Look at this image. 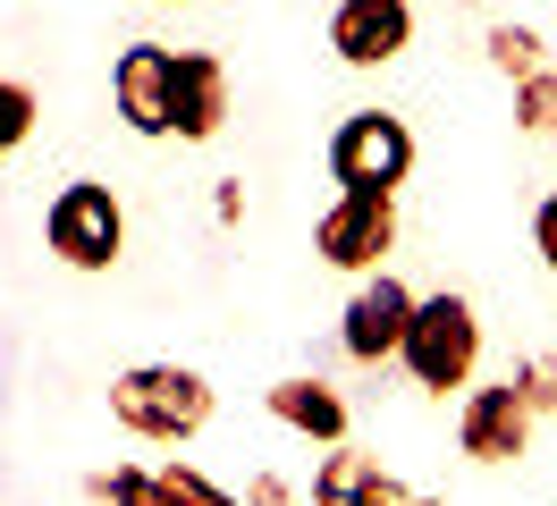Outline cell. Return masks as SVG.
I'll return each instance as SVG.
<instances>
[{
	"instance_id": "1",
	"label": "cell",
	"mask_w": 557,
	"mask_h": 506,
	"mask_svg": "<svg viewBox=\"0 0 557 506\" xmlns=\"http://www.w3.org/2000/svg\"><path fill=\"white\" fill-rule=\"evenodd\" d=\"M110 414L136 439H195L211 422V380L195 363H136L110 380Z\"/></svg>"
},
{
	"instance_id": "2",
	"label": "cell",
	"mask_w": 557,
	"mask_h": 506,
	"mask_svg": "<svg viewBox=\"0 0 557 506\" xmlns=\"http://www.w3.org/2000/svg\"><path fill=\"white\" fill-rule=\"evenodd\" d=\"M397 363L414 371V388H440V397H448V388H465V380H473V363H482V312L456 296V287L422 296Z\"/></svg>"
},
{
	"instance_id": "3",
	"label": "cell",
	"mask_w": 557,
	"mask_h": 506,
	"mask_svg": "<svg viewBox=\"0 0 557 506\" xmlns=\"http://www.w3.org/2000/svg\"><path fill=\"white\" fill-rule=\"evenodd\" d=\"M42 236H51V254H60L69 270H110V262H119V245H127V211H119V195H110V186L76 177V186H60V195H51Z\"/></svg>"
},
{
	"instance_id": "4",
	"label": "cell",
	"mask_w": 557,
	"mask_h": 506,
	"mask_svg": "<svg viewBox=\"0 0 557 506\" xmlns=\"http://www.w3.org/2000/svg\"><path fill=\"white\" fill-rule=\"evenodd\" d=\"M406 169H414V127H406V119H388V110H355V119H338V135H330V177H338V186L397 195Z\"/></svg>"
},
{
	"instance_id": "5",
	"label": "cell",
	"mask_w": 557,
	"mask_h": 506,
	"mask_svg": "<svg viewBox=\"0 0 557 506\" xmlns=\"http://www.w3.org/2000/svg\"><path fill=\"white\" fill-rule=\"evenodd\" d=\"M397 245V195H372V186H338V202L321 211L313 229V254L330 270H381V254Z\"/></svg>"
},
{
	"instance_id": "6",
	"label": "cell",
	"mask_w": 557,
	"mask_h": 506,
	"mask_svg": "<svg viewBox=\"0 0 557 506\" xmlns=\"http://www.w3.org/2000/svg\"><path fill=\"white\" fill-rule=\"evenodd\" d=\"M414 287L406 279H388L372 270L363 287L347 296V321H338V346H347L355 363H388V355H406V330H414Z\"/></svg>"
},
{
	"instance_id": "7",
	"label": "cell",
	"mask_w": 557,
	"mask_h": 506,
	"mask_svg": "<svg viewBox=\"0 0 557 506\" xmlns=\"http://www.w3.org/2000/svg\"><path fill=\"white\" fill-rule=\"evenodd\" d=\"M110 94H119V119L136 135H177V51L127 42L119 67H110Z\"/></svg>"
},
{
	"instance_id": "8",
	"label": "cell",
	"mask_w": 557,
	"mask_h": 506,
	"mask_svg": "<svg viewBox=\"0 0 557 506\" xmlns=\"http://www.w3.org/2000/svg\"><path fill=\"white\" fill-rule=\"evenodd\" d=\"M414 42V0H338L330 9V51L347 67H388Z\"/></svg>"
},
{
	"instance_id": "9",
	"label": "cell",
	"mask_w": 557,
	"mask_h": 506,
	"mask_svg": "<svg viewBox=\"0 0 557 506\" xmlns=\"http://www.w3.org/2000/svg\"><path fill=\"white\" fill-rule=\"evenodd\" d=\"M456 439H465V456H473V465H516L523 447H532V405L516 397V380L473 388L465 414H456Z\"/></svg>"
},
{
	"instance_id": "10",
	"label": "cell",
	"mask_w": 557,
	"mask_h": 506,
	"mask_svg": "<svg viewBox=\"0 0 557 506\" xmlns=\"http://www.w3.org/2000/svg\"><path fill=\"white\" fill-rule=\"evenodd\" d=\"M406 498H414V490H406L381 456H355V447H338V456L313 472V506H406Z\"/></svg>"
},
{
	"instance_id": "11",
	"label": "cell",
	"mask_w": 557,
	"mask_h": 506,
	"mask_svg": "<svg viewBox=\"0 0 557 506\" xmlns=\"http://www.w3.org/2000/svg\"><path fill=\"white\" fill-rule=\"evenodd\" d=\"M228 119V67L211 51H177V135L186 144H211Z\"/></svg>"
},
{
	"instance_id": "12",
	"label": "cell",
	"mask_w": 557,
	"mask_h": 506,
	"mask_svg": "<svg viewBox=\"0 0 557 506\" xmlns=\"http://www.w3.org/2000/svg\"><path fill=\"white\" fill-rule=\"evenodd\" d=\"M271 414L287 422V431H305V439H321V447H347V397L330 388V380H271Z\"/></svg>"
},
{
	"instance_id": "13",
	"label": "cell",
	"mask_w": 557,
	"mask_h": 506,
	"mask_svg": "<svg viewBox=\"0 0 557 506\" xmlns=\"http://www.w3.org/2000/svg\"><path fill=\"white\" fill-rule=\"evenodd\" d=\"M490 67L523 85V76H541V67H549V42H541L532 26H490Z\"/></svg>"
},
{
	"instance_id": "14",
	"label": "cell",
	"mask_w": 557,
	"mask_h": 506,
	"mask_svg": "<svg viewBox=\"0 0 557 506\" xmlns=\"http://www.w3.org/2000/svg\"><path fill=\"white\" fill-rule=\"evenodd\" d=\"M94 498H102V506H161V472L110 465V472H94Z\"/></svg>"
},
{
	"instance_id": "15",
	"label": "cell",
	"mask_w": 557,
	"mask_h": 506,
	"mask_svg": "<svg viewBox=\"0 0 557 506\" xmlns=\"http://www.w3.org/2000/svg\"><path fill=\"white\" fill-rule=\"evenodd\" d=\"M516 127L523 135H557V67H541V76L516 85Z\"/></svg>"
},
{
	"instance_id": "16",
	"label": "cell",
	"mask_w": 557,
	"mask_h": 506,
	"mask_svg": "<svg viewBox=\"0 0 557 506\" xmlns=\"http://www.w3.org/2000/svg\"><path fill=\"white\" fill-rule=\"evenodd\" d=\"M35 94H26V85H17V76H0V161H9V152H17V144H26V135H35Z\"/></svg>"
},
{
	"instance_id": "17",
	"label": "cell",
	"mask_w": 557,
	"mask_h": 506,
	"mask_svg": "<svg viewBox=\"0 0 557 506\" xmlns=\"http://www.w3.org/2000/svg\"><path fill=\"white\" fill-rule=\"evenodd\" d=\"M161 506H245V498H228V490H211L195 465H161Z\"/></svg>"
},
{
	"instance_id": "18",
	"label": "cell",
	"mask_w": 557,
	"mask_h": 506,
	"mask_svg": "<svg viewBox=\"0 0 557 506\" xmlns=\"http://www.w3.org/2000/svg\"><path fill=\"white\" fill-rule=\"evenodd\" d=\"M507 380H516V397L532 405V414H557V355H523Z\"/></svg>"
},
{
	"instance_id": "19",
	"label": "cell",
	"mask_w": 557,
	"mask_h": 506,
	"mask_svg": "<svg viewBox=\"0 0 557 506\" xmlns=\"http://www.w3.org/2000/svg\"><path fill=\"white\" fill-rule=\"evenodd\" d=\"M532 245H541V262L557 270V195L541 202V211H532Z\"/></svg>"
},
{
	"instance_id": "20",
	"label": "cell",
	"mask_w": 557,
	"mask_h": 506,
	"mask_svg": "<svg viewBox=\"0 0 557 506\" xmlns=\"http://www.w3.org/2000/svg\"><path fill=\"white\" fill-rule=\"evenodd\" d=\"M245 506H287V481H278V472H253V481H245Z\"/></svg>"
},
{
	"instance_id": "21",
	"label": "cell",
	"mask_w": 557,
	"mask_h": 506,
	"mask_svg": "<svg viewBox=\"0 0 557 506\" xmlns=\"http://www.w3.org/2000/svg\"><path fill=\"white\" fill-rule=\"evenodd\" d=\"M406 506H448V498H406Z\"/></svg>"
},
{
	"instance_id": "22",
	"label": "cell",
	"mask_w": 557,
	"mask_h": 506,
	"mask_svg": "<svg viewBox=\"0 0 557 506\" xmlns=\"http://www.w3.org/2000/svg\"><path fill=\"white\" fill-rule=\"evenodd\" d=\"M549 144H557V135H549Z\"/></svg>"
}]
</instances>
